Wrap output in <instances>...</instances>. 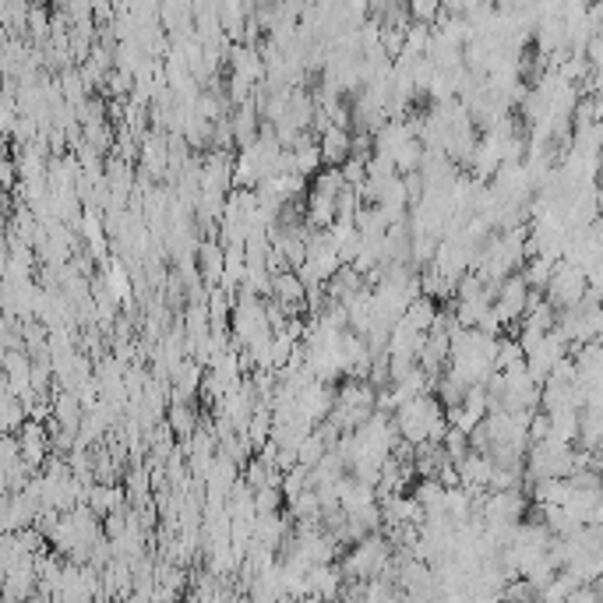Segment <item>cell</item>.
<instances>
[{"instance_id": "7a4b0ae2", "label": "cell", "mask_w": 603, "mask_h": 603, "mask_svg": "<svg viewBox=\"0 0 603 603\" xmlns=\"http://www.w3.org/2000/svg\"><path fill=\"white\" fill-rule=\"evenodd\" d=\"M318 145H321V156H325V166H343L346 159L353 156V127L346 124L325 127Z\"/></svg>"}, {"instance_id": "6da1fadb", "label": "cell", "mask_w": 603, "mask_h": 603, "mask_svg": "<svg viewBox=\"0 0 603 603\" xmlns=\"http://www.w3.org/2000/svg\"><path fill=\"white\" fill-rule=\"evenodd\" d=\"M198 272L205 279V286H223V272H226V244L216 237H201L198 240Z\"/></svg>"}, {"instance_id": "277c9868", "label": "cell", "mask_w": 603, "mask_h": 603, "mask_svg": "<svg viewBox=\"0 0 603 603\" xmlns=\"http://www.w3.org/2000/svg\"><path fill=\"white\" fill-rule=\"evenodd\" d=\"M406 4H410L413 22H427V25H434L441 15H445V0H406Z\"/></svg>"}, {"instance_id": "3957f363", "label": "cell", "mask_w": 603, "mask_h": 603, "mask_svg": "<svg viewBox=\"0 0 603 603\" xmlns=\"http://www.w3.org/2000/svg\"><path fill=\"white\" fill-rule=\"evenodd\" d=\"M325 452H328L325 438H321L318 431H311V434H307V438H304V445L297 448V459H300V466L314 469V466H318L321 459H325Z\"/></svg>"}]
</instances>
